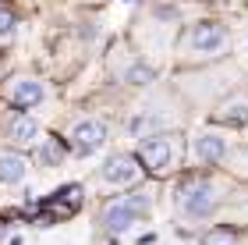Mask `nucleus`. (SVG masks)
<instances>
[{
  "label": "nucleus",
  "mask_w": 248,
  "mask_h": 245,
  "mask_svg": "<svg viewBox=\"0 0 248 245\" xmlns=\"http://www.w3.org/2000/svg\"><path fill=\"white\" fill-rule=\"evenodd\" d=\"M174 206H177V213H185L191 220H206L217 210V188L209 181H188V185L177 188Z\"/></svg>",
  "instance_id": "1"
},
{
  "label": "nucleus",
  "mask_w": 248,
  "mask_h": 245,
  "mask_svg": "<svg viewBox=\"0 0 248 245\" xmlns=\"http://www.w3.org/2000/svg\"><path fill=\"white\" fill-rule=\"evenodd\" d=\"M145 210H149V199H145V192H139V196H128V199L110 203L99 220H103V228L110 231V235H121V231H128L135 220L145 213Z\"/></svg>",
  "instance_id": "2"
},
{
  "label": "nucleus",
  "mask_w": 248,
  "mask_h": 245,
  "mask_svg": "<svg viewBox=\"0 0 248 245\" xmlns=\"http://www.w3.org/2000/svg\"><path fill=\"white\" fill-rule=\"evenodd\" d=\"M227 43H231L227 29H223V25H213V21H202V25H195V29L188 32V47L195 50V53H202V57L223 53V50H227Z\"/></svg>",
  "instance_id": "3"
},
{
  "label": "nucleus",
  "mask_w": 248,
  "mask_h": 245,
  "mask_svg": "<svg viewBox=\"0 0 248 245\" xmlns=\"http://www.w3.org/2000/svg\"><path fill=\"white\" fill-rule=\"evenodd\" d=\"M67 139H71V149L78 157H89V153H96L107 142V125L103 121H78Z\"/></svg>",
  "instance_id": "4"
},
{
  "label": "nucleus",
  "mask_w": 248,
  "mask_h": 245,
  "mask_svg": "<svg viewBox=\"0 0 248 245\" xmlns=\"http://www.w3.org/2000/svg\"><path fill=\"white\" fill-rule=\"evenodd\" d=\"M139 157H142V163L149 167L153 174H163L167 167H170V160H174V146H170L167 135H145Z\"/></svg>",
  "instance_id": "5"
},
{
  "label": "nucleus",
  "mask_w": 248,
  "mask_h": 245,
  "mask_svg": "<svg viewBox=\"0 0 248 245\" xmlns=\"http://www.w3.org/2000/svg\"><path fill=\"white\" fill-rule=\"evenodd\" d=\"M139 178V160L131 157V153H114V157H107L103 163V181L107 185H128Z\"/></svg>",
  "instance_id": "6"
},
{
  "label": "nucleus",
  "mask_w": 248,
  "mask_h": 245,
  "mask_svg": "<svg viewBox=\"0 0 248 245\" xmlns=\"http://www.w3.org/2000/svg\"><path fill=\"white\" fill-rule=\"evenodd\" d=\"M195 157L202 163H220L223 157H227V139H223L220 131H202V135L195 139Z\"/></svg>",
  "instance_id": "7"
},
{
  "label": "nucleus",
  "mask_w": 248,
  "mask_h": 245,
  "mask_svg": "<svg viewBox=\"0 0 248 245\" xmlns=\"http://www.w3.org/2000/svg\"><path fill=\"white\" fill-rule=\"evenodd\" d=\"M11 99H15L18 107H36V103H43V82H36V79H15L11 82Z\"/></svg>",
  "instance_id": "8"
},
{
  "label": "nucleus",
  "mask_w": 248,
  "mask_h": 245,
  "mask_svg": "<svg viewBox=\"0 0 248 245\" xmlns=\"http://www.w3.org/2000/svg\"><path fill=\"white\" fill-rule=\"evenodd\" d=\"M25 171H29V160L25 157H18L15 149H0V181H4V185L21 181Z\"/></svg>",
  "instance_id": "9"
},
{
  "label": "nucleus",
  "mask_w": 248,
  "mask_h": 245,
  "mask_svg": "<svg viewBox=\"0 0 248 245\" xmlns=\"http://www.w3.org/2000/svg\"><path fill=\"white\" fill-rule=\"evenodd\" d=\"M220 121H227V125H248V99H241V96H234V99H227V103L220 107V114H217Z\"/></svg>",
  "instance_id": "10"
},
{
  "label": "nucleus",
  "mask_w": 248,
  "mask_h": 245,
  "mask_svg": "<svg viewBox=\"0 0 248 245\" xmlns=\"http://www.w3.org/2000/svg\"><path fill=\"white\" fill-rule=\"evenodd\" d=\"M11 139H15L18 146L36 142V121H32V117H15V125H11Z\"/></svg>",
  "instance_id": "11"
},
{
  "label": "nucleus",
  "mask_w": 248,
  "mask_h": 245,
  "mask_svg": "<svg viewBox=\"0 0 248 245\" xmlns=\"http://www.w3.org/2000/svg\"><path fill=\"white\" fill-rule=\"evenodd\" d=\"M53 199H57V203H64L67 213H75L78 203H82V185H64V188H57V192H53Z\"/></svg>",
  "instance_id": "12"
},
{
  "label": "nucleus",
  "mask_w": 248,
  "mask_h": 245,
  "mask_svg": "<svg viewBox=\"0 0 248 245\" xmlns=\"http://www.w3.org/2000/svg\"><path fill=\"white\" fill-rule=\"evenodd\" d=\"M124 79H128L131 85H145V82H153V79H156V71L149 68V64H131V68L124 71Z\"/></svg>",
  "instance_id": "13"
},
{
  "label": "nucleus",
  "mask_w": 248,
  "mask_h": 245,
  "mask_svg": "<svg viewBox=\"0 0 248 245\" xmlns=\"http://www.w3.org/2000/svg\"><path fill=\"white\" fill-rule=\"evenodd\" d=\"M199 245H238V238H234V231H227V228H217V231H209V235L202 238Z\"/></svg>",
  "instance_id": "14"
},
{
  "label": "nucleus",
  "mask_w": 248,
  "mask_h": 245,
  "mask_svg": "<svg viewBox=\"0 0 248 245\" xmlns=\"http://www.w3.org/2000/svg\"><path fill=\"white\" fill-rule=\"evenodd\" d=\"M15 32V15L11 11H0V39H7Z\"/></svg>",
  "instance_id": "15"
},
{
  "label": "nucleus",
  "mask_w": 248,
  "mask_h": 245,
  "mask_svg": "<svg viewBox=\"0 0 248 245\" xmlns=\"http://www.w3.org/2000/svg\"><path fill=\"white\" fill-rule=\"evenodd\" d=\"M234 163H238V167H234V171H238V174H248V146L238 153V157H234Z\"/></svg>",
  "instance_id": "16"
},
{
  "label": "nucleus",
  "mask_w": 248,
  "mask_h": 245,
  "mask_svg": "<svg viewBox=\"0 0 248 245\" xmlns=\"http://www.w3.org/2000/svg\"><path fill=\"white\" fill-rule=\"evenodd\" d=\"M39 160H46V163H57V149H53V146L39 149Z\"/></svg>",
  "instance_id": "17"
},
{
  "label": "nucleus",
  "mask_w": 248,
  "mask_h": 245,
  "mask_svg": "<svg viewBox=\"0 0 248 245\" xmlns=\"http://www.w3.org/2000/svg\"><path fill=\"white\" fill-rule=\"evenodd\" d=\"M124 4H139V0H124Z\"/></svg>",
  "instance_id": "18"
}]
</instances>
